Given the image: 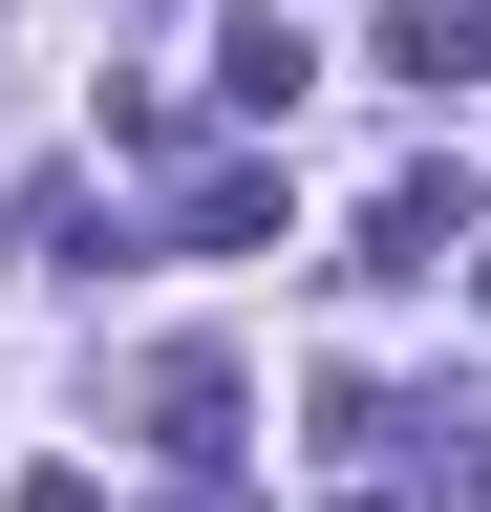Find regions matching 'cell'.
I'll return each mask as SVG.
<instances>
[{
	"label": "cell",
	"mask_w": 491,
	"mask_h": 512,
	"mask_svg": "<svg viewBox=\"0 0 491 512\" xmlns=\"http://www.w3.org/2000/svg\"><path fill=\"white\" fill-rule=\"evenodd\" d=\"M193 512H235V491H193Z\"/></svg>",
	"instance_id": "7"
},
{
	"label": "cell",
	"mask_w": 491,
	"mask_h": 512,
	"mask_svg": "<svg viewBox=\"0 0 491 512\" xmlns=\"http://www.w3.org/2000/svg\"><path fill=\"white\" fill-rule=\"evenodd\" d=\"M385 86H427V107L491 86V22H470V0H406V22H385Z\"/></svg>",
	"instance_id": "3"
},
{
	"label": "cell",
	"mask_w": 491,
	"mask_h": 512,
	"mask_svg": "<svg viewBox=\"0 0 491 512\" xmlns=\"http://www.w3.org/2000/svg\"><path fill=\"white\" fill-rule=\"evenodd\" d=\"M150 427H171V448L214 470V448H235V363H150Z\"/></svg>",
	"instance_id": "5"
},
{
	"label": "cell",
	"mask_w": 491,
	"mask_h": 512,
	"mask_svg": "<svg viewBox=\"0 0 491 512\" xmlns=\"http://www.w3.org/2000/svg\"><path fill=\"white\" fill-rule=\"evenodd\" d=\"M449 256H470V171H406L363 214V278H449Z\"/></svg>",
	"instance_id": "2"
},
{
	"label": "cell",
	"mask_w": 491,
	"mask_h": 512,
	"mask_svg": "<svg viewBox=\"0 0 491 512\" xmlns=\"http://www.w3.org/2000/svg\"><path fill=\"white\" fill-rule=\"evenodd\" d=\"M171 235H193V256H257V235H278V171H193V192H171Z\"/></svg>",
	"instance_id": "4"
},
{
	"label": "cell",
	"mask_w": 491,
	"mask_h": 512,
	"mask_svg": "<svg viewBox=\"0 0 491 512\" xmlns=\"http://www.w3.org/2000/svg\"><path fill=\"white\" fill-rule=\"evenodd\" d=\"M214 107H235V128H299V107H321V43H299L278 0H257V22H214Z\"/></svg>",
	"instance_id": "1"
},
{
	"label": "cell",
	"mask_w": 491,
	"mask_h": 512,
	"mask_svg": "<svg viewBox=\"0 0 491 512\" xmlns=\"http://www.w3.org/2000/svg\"><path fill=\"white\" fill-rule=\"evenodd\" d=\"M0 512H107V491H86V470H22V491H0Z\"/></svg>",
	"instance_id": "6"
}]
</instances>
